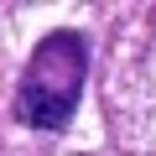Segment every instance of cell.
Here are the masks:
<instances>
[{
  "label": "cell",
  "mask_w": 156,
  "mask_h": 156,
  "mask_svg": "<svg viewBox=\"0 0 156 156\" xmlns=\"http://www.w3.org/2000/svg\"><path fill=\"white\" fill-rule=\"evenodd\" d=\"M83 73H89V42L78 31H52L26 62V78L16 89V115L31 130H62L78 109L83 94Z\"/></svg>",
  "instance_id": "6da1fadb"
}]
</instances>
